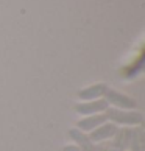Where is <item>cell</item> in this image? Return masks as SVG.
Returning a JSON list of instances; mask_svg holds the SVG:
<instances>
[{"mask_svg": "<svg viewBox=\"0 0 145 151\" xmlns=\"http://www.w3.org/2000/svg\"><path fill=\"white\" fill-rule=\"evenodd\" d=\"M105 115H106L108 122L123 128H134V126H141L144 123V115L134 109H117L109 106L105 111Z\"/></svg>", "mask_w": 145, "mask_h": 151, "instance_id": "obj_1", "label": "cell"}, {"mask_svg": "<svg viewBox=\"0 0 145 151\" xmlns=\"http://www.w3.org/2000/svg\"><path fill=\"white\" fill-rule=\"evenodd\" d=\"M103 98L108 101L109 106L117 108V109H136V106H137L136 100L131 98L130 95L117 92V91H111V89H108V92Z\"/></svg>", "mask_w": 145, "mask_h": 151, "instance_id": "obj_2", "label": "cell"}, {"mask_svg": "<svg viewBox=\"0 0 145 151\" xmlns=\"http://www.w3.org/2000/svg\"><path fill=\"white\" fill-rule=\"evenodd\" d=\"M109 108L108 101L105 98L98 100H89V101H80L75 104V112L83 117L86 115H94V114H102Z\"/></svg>", "mask_w": 145, "mask_h": 151, "instance_id": "obj_3", "label": "cell"}, {"mask_svg": "<svg viewBox=\"0 0 145 151\" xmlns=\"http://www.w3.org/2000/svg\"><path fill=\"white\" fill-rule=\"evenodd\" d=\"M117 129H119L117 125H114V123H111V122H105L103 125H100L94 131H91L87 136H89V139H91V142L94 145H97V143H103V142L111 140V139L115 136Z\"/></svg>", "mask_w": 145, "mask_h": 151, "instance_id": "obj_4", "label": "cell"}, {"mask_svg": "<svg viewBox=\"0 0 145 151\" xmlns=\"http://www.w3.org/2000/svg\"><path fill=\"white\" fill-rule=\"evenodd\" d=\"M108 92V86L105 83H97V84H91L86 89H81L78 92V98L81 101H89V100H98L103 98Z\"/></svg>", "mask_w": 145, "mask_h": 151, "instance_id": "obj_5", "label": "cell"}, {"mask_svg": "<svg viewBox=\"0 0 145 151\" xmlns=\"http://www.w3.org/2000/svg\"><path fill=\"white\" fill-rule=\"evenodd\" d=\"M105 122H108L105 112L102 114H94V115H86L76 123V129H80L83 132H91L94 131L95 128H98L100 125H103Z\"/></svg>", "mask_w": 145, "mask_h": 151, "instance_id": "obj_6", "label": "cell"}, {"mask_svg": "<svg viewBox=\"0 0 145 151\" xmlns=\"http://www.w3.org/2000/svg\"><path fill=\"white\" fill-rule=\"evenodd\" d=\"M69 136L74 139L75 145L81 151H95V145L91 142V139H89V136L86 132H83L80 129H76V128H74V129L69 131Z\"/></svg>", "mask_w": 145, "mask_h": 151, "instance_id": "obj_7", "label": "cell"}, {"mask_svg": "<svg viewBox=\"0 0 145 151\" xmlns=\"http://www.w3.org/2000/svg\"><path fill=\"white\" fill-rule=\"evenodd\" d=\"M142 134H144L142 125L133 128L131 142H130V147H128L130 151H144V136H142Z\"/></svg>", "mask_w": 145, "mask_h": 151, "instance_id": "obj_8", "label": "cell"}, {"mask_svg": "<svg viewBox=\"0 0 145 151\" xmlns=\"http://www.w3.org/2000/svg\"><path fill=\"white\" fill-rule=\"evenodd\" d=\"M64 151H81V150L78 148L75 143H72V145H66V147H64Z\"/></svg>", "mask_w": 145, "mask_h": 151, "instance_id": "obj_9", "label": "cell"}]
</instances>
